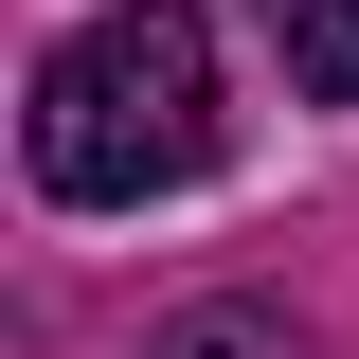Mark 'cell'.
<instances>
[{
  "label": "cell",
  "mask_w": 359,
  "mask_h": 359,
  "mask_svg": "<svg viewBox=\"0 0 359 359\" xmlns=\"http://www.w3.org/2000/svg\"><path fill=\"white\" fill-rule=\"evenodd\" d=\"M144 359H306V323H287V306H180Z\"/></svg>",
  "instance_id": "cell-3"
},
{
  "label": "cell",
  "mask_w": 359,
  "mask_h": 359,
  "mask_svg": "<svg viewBox=\"0 0 359 359\" xmlns=\"http://www.w3.org/2000/svg\"><path fill=\"white\" fill-rule=\"evenodd\" d=\"M252 36L306 108H359V0H252Z\"/></svg>",
  "instance_id": "cell-2"
},
{
  "label": "cell",
  "mask_w": 359,
  "mask_h": 359,
  "mask_svg": "<svg viewBox=\"0 0 359 359\" xmlns=\"http://www.w3.org/2000/svg\"><path fill=\"white\" fill-rule=\"evenodd\" d=\"M216 162V36L198 0H108L36 54V180L72 216H144Z\"/></svg>",
  "instance_id": "cell-1"
}]
</instances>
